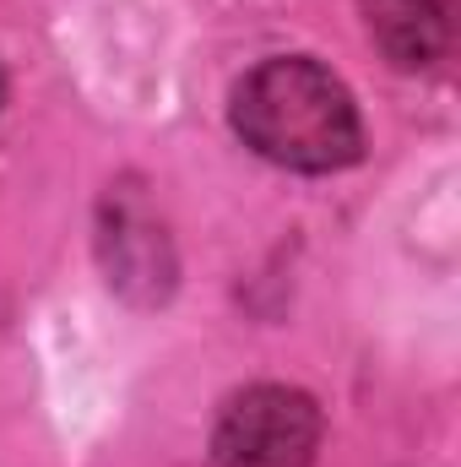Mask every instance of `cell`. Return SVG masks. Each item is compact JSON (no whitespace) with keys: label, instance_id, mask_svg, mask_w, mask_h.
I'll list each match as a JSON object with an SVG mask.
<instances>
[{"label":"cell","instance_id":"obj_2","mask_svg":"<svg viewBox=\"0 0 461 467\" xmlns=\"http://www.w3.org/2000/svg\"><path fill=\"white\" fill-rule=\"evenodd\" d=\"M321 446V408L293 386H250L239 391L218 430L212 467H310Z\"/></svg>","mask_w":461,"mask_h":467},{"label":"cell","instance_id":"obj_1","mask_svg":"<svg viewBox=\"0 0 461 467\" xmlns=\"http://www.w3.org/2000/svg\"><path fill=\"white\" fill-rule=\"evenodd\" d=\"M233 130L261 158L299 169V174L343 169L364 147L347 88L304 55L266 60L233 88Z\"/></svg>","mask_w":461,"mask_h":467},{"label":"cell","instance_id":"obj_4","mask_svg":"<svg viewBox=\"0 0 461 467\" xmlns=\"http://www.w3.org/2000/svg\"><path fill=\"white\" fill-rule=\"evenodd\" d=\"M0 104H5V77H0Z\"/></svg>","mask_w":461,"mask_h":467},{"label":"cell","instance_id":"obj_3","mask_svg":"<svg viewBox=\"0 0 461 467\" xmlns=\"http://www.w3.org/2000/svg\"><path fill=\"white\" fill-rule=\"evenodd\" d=\"M364 27L391 66L424 71L451 44V5L446 0H364Z\"/></svg>","mask_w":461,"mask_h":467}]
</instances>
